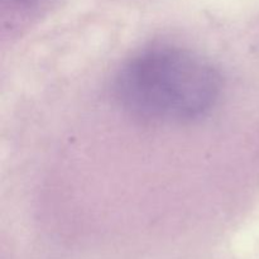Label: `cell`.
<instances>
[{
  "label": "cell",
  "mask_w": 259,
  "mask_h": 259,
  "mask_svg": "<svg viewBox=\"0 0 259 259\" xmlns=\"http://www.w3.org/2000/svg\"><path fill=\"white\" fill-rule=\"evenodd\" d=\"M220 72L197 53L153 47L126 61L114 81L124 111L149 123H190L206 116L222 95Z\"/></svg>",
  "instance_id": "cell-1"
}]
</instances>
